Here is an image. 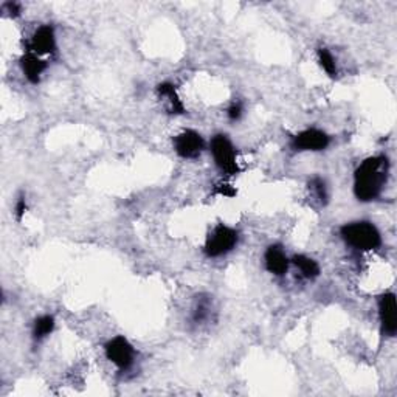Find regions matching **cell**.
I'll return each instance as SVG.
<instances>
[{
  "mask_svg": "<svg viewBox=\"0 0 397 397\" xmlns=\"http://www.w3.org/2000/svg\"><path fill=\"white\" fill-rule=\"evenodd\" d=\"M389 162L385 156L365 158L354 173V194L360 202H372L382 194L388 180Z\"/></svg>",
  "mask_w": 397,
  "mask_h": 397,
  "instance_id": "obj_1",
  "label": "cell"
},
{
  "mask_svg": "<svg viewBox=\"0 0 397 397\" xmlns=\"http://www.w3.org/2000/svg\"><path fill=\"white\" fill-rule=\"evenodd\" d=\"M340 236L346 244L359 252H372L382 245V234L374 224L359 221L345 224L340 228Z\"/></svg>",
  "mask_w": 397,
  "mask_h": 397,
  "instance_id": "obj_2",
  "label": "cell"
},
{
  "mask_svg": "<svg viewBox=\"0 0 397 397\" xmlns=\"http://www.w3.org/2000/svg\"><path fill=\"white\" fill-rule=\"evenodd\" d=\"M239 242V233L233 227L219 224L211 230L205 241L204 253L208 258H221L233 252Z\"/></svg>",
  "mask_w": 397,
  "mask_h": 397,
  "instance_id": "obj_3",
  "label": "cell"
},
{
  "mask_svg": "<svg viewBox=\"0 0 397 397\" xmlns=\"http://www.w3.org/2000/svg\"><path fill=\"white\" fill-rule=\"evenodd\" d=\"M210 152L216 167L227 176H236L239 173V162L236 147L231 140L224 134H217L210 141Z\"/></svg>",
  "mask_w": 397,
  "mask_h": 397,
  "instance_id": "obj_4",
  "label": "cell"
},
{
  "mask_svg": "<svg viewBox=\"0 0 397 397\" xmlns=\"http://www.w3.org/2000/svg\"><path fill=\"white\" fill-rule=\"evenodd\" d=\"M104 354L106 359L120 371H128L135 361V349L123 335H117L106 343Z\"/></svg>",
  "mask_w": 397,
  "mask_h": 397,
  "instance_id": "obj_5",
  "label": "cell"
},
{
  "mask_svg": "<svg viewBox=\"0 0 397 397\" xmlns=\"http://www.w3.org/2000/svg\"><path fill=\"white\" fill-rule=\"evenodd\" d=\"M173 145L177 156L187 160L199 158L205 151L204 137L193 129L182 130L180 134H177L173 140Z\"/></svg>",
  "mask_w": 397,
  "mask_h": 397,
  "instance_id": "obj_6",
  "label": "cell"
},
{
  "mask_svg": "<svg viewBox=\"0 0 397 397\" xmlns=\"http://www.w3.org/2000/svg\"><path fill=\"white\" fill-rule=\"evenodd\" d=\"M56 49V34L51 25H40L36 28V32L33 33L27 44V51L39 58L55 55Z\"/></svg>",
  "mask_w": 397,
  "mask_h": 397,
  "instance_id": "obj_7",
  "label": "cell"
},
{
  "mask_svg": "<svg viewBox=\"0 0 397 397\" xmlns=\"http://www.w3.org/2000/svg\"><path fill=\"white\" fill-rule=\"evenodd\" d=\"M292 147L295 151H309V152H318V151H324L326 147L330 145V137L323 130L315 129V128H309L301 130L292 137Z\"/></svg>",
  "mask_w": 397,
  "mask_h": 397,
  "instance_id": "obj_8",
  "label": "cell"
},
{
  "mask_svg": "<svg viewBox=\"0 0 397 397\" xmlns=\"http://www.w3.org/2000/svg\"><path fill=\"white\" fill-rule=\"evenodd\" d=\"M378 317L382 329L388 337H394L397 330V306L394 293L387 292L378 296Z\"/></svg>",
  "mask_w": 397,
  "mask_h": 397,
  "instance_id": "obj_9",
  "label": "cell"
},
{
  "mask_svg": "<svg viewBox=\"0 0 397 397\" xmlns=\"http://www.w3.org/2000/svg\"><path fill=\"white\" fill-rule=\"evenodd\" d=\"M265 270L274 276H284L289 272L290 259L281 245H270L264 253Z\"/></svg>",
  "mask_w": 397,
  "mask_h": 397,
  "instance_id": "obj_10",
  "label": "cell"
},
{
  "mask_svg": "<svg viewBox=\"0 0 397 397\" xmlns=\"http://www.w3.org/2000/svg\"><path fill=\"white\" fill-rule=\"evenodd\" d=\"M47 67H49L47 61H44L43 58L33 55V53L27 51L21 59L22 73L29 82H32V84H38V82L40 81V76H43Z\"/></svg>",
  "mask_w": 397,
  "mask_h": 397,
  "instance_id": "obj_11",
  "label": "cell"
},
{
  "mask_svg": "<svg viewBox=\"0 0 397 397\" xmlns=\"http://www.w3.org/2000/svg\"><path fill=\"white\" fill-rule=\"evenodd\" d=\"M157 93H158V97L163 99V103L167 104V109L169 114H174V115L185 114V104H183V101L180 99L179 93H177V88L173 82H162V84H158Z\"/></svg>",
  "mask_w": 397,
  "mask_h": 397,
  "instance_id": "obj_12",
  "label": "cell"
},
{
  "mask_svg": "<svg viewBox=\"0 0 397 397\" xmlns=\"http://www.w3.org/2000/svg\"><path fill=\"white\" fill-rule=\"evenodd\" d=\"M290 264H293L300 275L306 278V280H315L320 276V265L315 259H312L306 254H296L290 259Z\"/></svg>",
  "mask_w": 397,
  "mask_h": 397,
  "instance_id": "obj_13",
  "label": "cell"
},
{
  "mask_svg": "<svg viewBox=\"0 0 397 397\" xmlns=\"http://www.w3.org/2000/svg\"><path fill=\"white\" fill-rule=\"evenodd\" d=\"M55 326H56V322L53 315L45 313V315L38 317L36 320H34V324H33V339L36 341L45 340L47 337L55 330Z\"/></svg>",
  "mask_w": 397,
  "mask_h": 397,
  "instance_id": "obj_14",
  "label": "cell"
},
{
  "mask_svg": "<svg viewBox=\"0 0 397 397\" xmlns=\"http://www.w3.org/2000/svg\"><path fill=\"white\" fill-rule=\"evenodd\" d=\"M317 56H318L320 65H322V69L326 73H328V76H330V78H337V75H339V69H337V61L333 53L323 47V49H318Z\"/></svg>",
  "mask_w": 397,
  "mask_h": 397,
  "instance_id": "obj_15",
  "label": "cell"
},
{
  "mask_svg": "<svg viewBox=\"0 0 397 397\" xmlns=\"http://www.w3.org/2000/svg\"><path fill=\"white\" fill-rule=\"evenodd\" d=\"M311 193L313 195V200H317L320 205H326L328 202V188H326V183L320 177L311 180Z\"/></svg>",
  "mask_w": 397,
  "mask_h": 397,
  "instance_id": "obj_16",
  "label": "cell"
},
{
  "mask_svg": "<svg viewBox=\"0 0 397 397\" xmlns=\"http://www.w3.org/2000/svg\"><path fill=\"white\" fill-rule=\"evenodd\" d=\"M210 311H211V306H210L208 301H199L197 306L194 307V312H193L194 322L195 323L205 322V320L210 317Z\"/></svg>",
  "mask_w": 397,
  "mask_h": 397,
  "instance_id": "obj_17",
  "label": "cell"
},
{
  "mask_svg": "<svg viewBox=\"0 0 397 397\" xmlns=\"http://www.w3.org/2000/svg\"><path fill=\"white\" fill-rule=\"evenodd\" d=\"M242 115H244V106H242L241 101H234L228 106L227 117L230 121H239Z\"/></svg>",
  "mask_w": 397,
  "mask_h": 397,
  "instance_id": "obj_18",
  "label": "cell"
},
{
  "mask_svg": "<svg viewBox=\"0 0 397 397\" xmlns=\"http://www.w3.org/2000/svg\"><path fill=\"white\" fill-rule=\"evenodd\" d=\"M27 208H28V205H27L25 195H21V197L16 200V205H14V216H16L17 221H22L23 216H25V213H27Z\"/></svg>",
  "mask_w": 397,
  "mask_h": 397,
  "instance_id": "obj_19",
  "label": "cell"
},
{
  "mask_svg": "<svg viewBox=\"0 0 397 397\" xmlns=\"http://www.w3.org/2000/svg\"><path fill=\"white\" fill-rule=\"evenodd\" d=\"M3 13H11V16H13V17L19 16L21 14V5L16 3V2L5 3L3 5Z\"/></svg>",
  "mask_w": 397,
  "mask_h": 397,
  "instance_id": "obj_20",
  "label": "cell"
},
{
  "mask_svg": "<svg viewBox=\"0 0 397 397\" xmlns=\"http://www.w3.org/2000/svg\"><path fill=\"white\" fill-rule=\"evenodd\" d=\"M217 194L225 195V197H231V195L234 194V189L227 185V183H221V185H217Z\"/></svg>",
  "mask_w": 397,
  "mask_h": 397,
  "instance_id": "obj_21",
  "label": "cell"
}]
</instances>
